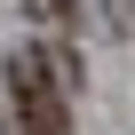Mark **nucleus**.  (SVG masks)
<instances>
[{
    "instance_id": "1",
    "label": "nucleus",
    "mask_w": 135,
    "mask_h": 135,
    "mask_svg": "<svg viewBox=\"0 0 135 135\" xmlns=\"http://www.w3.org/2000/svg\"><path fill=\"white\" fill-rule=\"evenodd\" d=\"M8 88H16V119L24 135H72V103H64V80L40 48H16L8 56Z\"/></svg>"
}]
</instances>
